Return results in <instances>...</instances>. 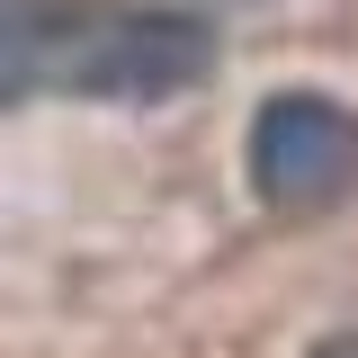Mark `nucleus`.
Masks as SVG:
<instances>
[{
  "label": "nucleus",
  "instance_id": "nucleus-1",
  "mask_svg": "<svg viewBox=\"0 0 358 358\" xmlns=\"http://www.w3.org/2000/svg\"><path fill=\"white\" fill-rule=\"evenodd\" d=\"M0 54H9V99L45 81L72 99L152 108L215 72V27L171 0H27Z\"/></svg>",
  "mask_w": 358,
  "mask_h": 358
},
{
  "label": "nucleus",
  "instance_id": "nucleus-2",
  "mask_svg": "<svg viewBox=\"0 0 358 358\" xmlns=\"http://www.w3.org/2000/svg\"><path fill=\"white\" fill-rule=\"evenodd\" d=\"M251 188L260 206H287V215H313L331 197L358 188V108L322 99V90H278L251 117Z\"/></svg>",
  "mask_w": 358,
  "mask_h": 358
},
{
  "label": "nucleus",
  "instance_id": "nucleus-3",
  "mask_svg": "<svg viewBox=\"0 0 358 358\" xmlns=\"http://www.w3.org/2000/svg\"><path fill=\"white\" fill-rule=\"evenodd\" d=\"M313 358H358V331H341V341H322Z\"/></svg>",
  "mask_w": 358,
  "mask_h": 358
}]
</instances>
